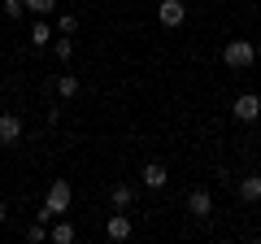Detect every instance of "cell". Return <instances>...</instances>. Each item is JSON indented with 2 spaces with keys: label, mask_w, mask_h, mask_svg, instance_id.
Instances as JSON below:
<instances>
[{
  "label": "cell",
  "mask_w": 261,
  "mask_h": 244,
  "mask_svg": "<svg viewBox=\"0 0 261 244\" xmlns=\"http://www.w3.org/2000/svg\"><path fill=\"white\" fill-rule=\"evenodd\" d=\"M53 53H57V61H70V57H74V39L57 31V39H53Z\"/></svg>",
  "instance_id": "4fadbf2b"
},
{
  "label": "cell",
  "mask_w": 261,
  "mask_h": 244,
  "mask_svg": "<svg viewBox=\"0 0 261 244\" xmlns=\"http://www.w3.org/2000/svg\"><path fill=\"white\" fill-rule=\"evenodd\" d=\"M48 240H53V244H70V240H74V227H70V223H57V218H53V231H48Z\"/></svg>",
  "instance_id": "5bb4252c"
},
{
  "label": "cell",
  "mask_w": 261,
  "mask_h": 244,
  "mask_svg": "<svg viewBox=\"0 0 261 244\" xmlns=\"http://www.w3.org/2000/svg\"><path fill=\"white\" fill-rule=\"evenodd\" d=\"M53 87H57V96H61V101H74V96H79V79H74V75H61Z\"/></svg>",
  "instance_id": "7c38bea8"
},
{
  "label": "cell",
  "mask_w": 261,
  "mask_h": 244,
  "mask_svg": "<svg viewBox=\"0 0 261 244\" xmlns=\"http://www.w3.org/2000/svg\"><path fill=\"white\" fill-rule=\"evenodd\" d=\"M18 140H22V118H18V113H0V144L13 149Z\"/></svg>",
  "instance_id": "5b68a950"
},
{
  "label": "cell",
  "mask_w": 261,
  "mask_h": 244,
  "mask_svg": "<svg viewBox=\"0 0 261 244\" xmlns=\"http://www.w3.org/2000/svg\"><path fill=\"white\" fill-rule=\"evenodd\" d=\"M27 35H31V44H35V48H44V44H53V39H57V31H53V27H48V22H44V18H39V22H35V27H31V31H27Z\"/></svg>",
  "instance_id": "30bf717a"
},
{
  "label": "cell",
  "mask_w": 261,
  "mask_h": 244,
  "mask_svg": "<svg viewBox=\"0 0 261 244\" xmlns=\"http://www.w3.org/2000/svg\"><path fill=\"white\" fill-rule=\"evenodd\" d=\"M240 201H248V205L261 201V175H244L240 179Z\"/></svg>",
  "instance_id": "9c48e42d"
},
{
  "label": "cell",
  "mask_w": 261,
  "mask_h": 244,
  "mask_svg": "<svg viewBox=\"0 0 261 244\" xmlns=\"http://www.w3.org/2000/svg\"><path fill=\"white\" fill-rule=\"evenodd\" d=\"M57 31H61V35H74L79 31V13H61V18H57Z\"/></svg>",
  "instance_id": "2e32d148"
},
{
  "label": "cell",
  "mask_w": 261,
  "mask_h": 244,
  "mask_svg": "<svg viewBox=\"0 0 261 244\" xmlns=\"http://www.w3.org/2000/svg\"><path fill=\"white\" fill-rule=\"evenodd\" d=\"M9 223V205H5V201H0V227Z\"/></svg>",
  "instance_id": "d6986e66"
},
{
  "label": "cell",
  "mask_w": 261,
  "mask_h": 244,
  "mask_svg": "<svg viewBox=\"0 0 261 244\" xmlns=\"http://www.w3.org/2000/svg\"><path fill=\"white\" fill-rule=\"evenodd\" d=\"M105 235H109V240H126V235H130V218L122 214V209H113L109 223H105Z\"/></svg>",
  "instance_id": "ba28073f"
},
{
  "label": "cell",
  "mask_w": 261,
  "mask_h": 244,
  "mask_svg": "<svg viewBox=\"0 0 261 244\" xmlns=\"http://www.w3.org/2000/svg\"><path fill=\"white\" fill-rule=\"evenodd\" d=\"M27 13H35V18H48V13H57V0H27Z\"/></svg>",
  "instance_id": "9a60e30c"
},
{
  "label": "cell",
  "mask_w": 261,
  "mask_h": 244,
  "mask_svg": "<svg viewBox=\"0 0 261 244\" xmlns=\"http://www.w3.org/2000/svg\"><path fill=\"white\" fill-rule=\"evenodd\" d=\"M22 13H27V0H5V18L9 22H18Z\"/></svg>",
  "instance_id": "e0dca14e"
},
{
  "label": "cell",
  "mask_w": 261,
  "mask_h": 244,
  "mask_svg": "<svg viewBox=\"0 0 261 244\" xmlns=\"http://www.w3.org/2000/svg\"><path fill=\"white\" fill-rule=\"evenodd\" d=\"M130 201H135V188H126V183H113L109 205H113V209H130Z\"/></svg>",
  "instance_id": "8fae6325"
},
{
  "label": "cell",
  "mask_w": 261,
  "mask_h": 244,
  "mask_svg": "<svg viewBox=\"0 0 261 244\" xmlns=\"http://www.w3.org/2000/svg\"><path fill=\"white\" fill-rule=\"evenodd\" d=\"M252 57H257V48H252L248 39H231V44L222 48V61H226L231 70H248V66H252Z\"/></svg>",
  "instance_id": "7a4b0ae2"
},
{
  "label": "cell",
  "mask_w": 261,
  "mask_h": 244,
  "mask_svg": "<svg viewBox=\"0 0 261 244\" xmlns=\"http://www.w3.org/2000/svg\"><path fill=\"white\" fill-rule=\"evenodd\" d=\"M183 18H187L183 0H161V5H157V22H161V27H183Z\"/></svg>",
  "instance_id": "277c9868"
},
{
  "label": "cell",
  "mask_w": 261,
  "mask_h": 244,
  "mask_svg": "<svg viewBox=\"0 0 261 244\" xmlns=\"http://www.w3.org/2000/svg\"><path fill=\"white\" fill-rule=\"evenodd\" d=\"M257 57H261V44H257Z\"/></svg>",
  "instance_id": "ffe728a7"
},
{
  "label": "cell",
  "mask_w": 261,
  "mask_h": 244,
  "mask_svg": "<svg viewBox=\"0 0 261 244\" xmlns=\"http://www.w3.org/2000/svg\"><path fill=\"white\" fill-rule=\"evenodd\" d=\"M231 113H235L240 122H257V118H261V96H257V92H244V96H235Z\"/></svg>",
  "instance_id": "3957f363"
},
{
  "label": "cell",
  "mask_w": 261,
  "mask_h": 244,
  "mask_svg": "<svg viewBox=\"0 0 261 244\" xmlns=\"http://www.w3.org/2000/svg\"><path fill=\"white\" fill-rule=\"evenodd\" d=\"M140 179H144V188H152V192H161L170 183V170L161 166V161H148V166L140 170Z\"/></svg>",
  "instance_id": "8992f818"
},
{
  "label": "cell",
  "mask_w": 261,
  "mask_h": 244,
  "mask_svg": "<svg viewBox=\"0 0 261 244\" xmlns=\"http://www.w3.org/2000/svg\"><path fill=\"white\" fill-rule=\"evenodd\" d=\"M70 201H74V188L65 183V179H53V188H48V197H44V209H39V218L35 223H53V218H61L65 209H70Z\"/></svg>",
  "instance_id": "6da1fadb"
},
{
  "label": "cell",
  "mask_w": 261,
  "mask_h": 244,
  "mask_svg": "<svg viewBox=\"0 0 261 244\" xmlns=\"http://www.w3.org/2000/svg\"><path fill=\"white\" fill-rule=\"evenodd\" d=\"M27 240H31V244H44V240H48V227H44V223H31V227H27Z\"/></svg>",
  "instance_id": "ac0fdd59"
},
{
  "label": "cell",
  "mask_w": 261,
  "mask_h": 244,
  "mask_svg": "<svg viewBox=\"0 0 261 244\" xmlns=\"http://www.w3.org/2000/svg\"><path fill=\"white\" fill-rule=\"evenodd\" d=\"M187 214H192V218H209V214H214V197H209V188H196L192 197H187Z\"/></svg>",
  "instance_id": "52a82bcc"
}]
</instances>
